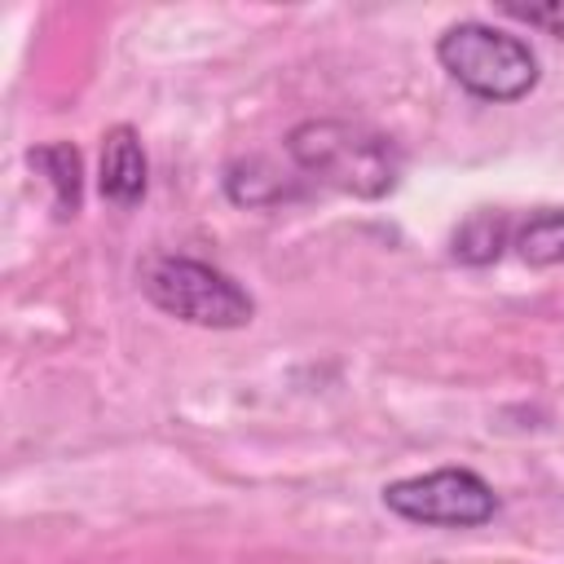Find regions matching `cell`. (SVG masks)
Segmentation results:
<instances>
[{
	"label": "cell",
	"instance_id": "obj_1",
	"mask_svg": "<svg viewBox=\"0 0 564 564\" xmlns=\"http://www.w3.org/2000/svg\"><path fill=\"white\" fill-rule=\"evenodd\" d=\"M291 163L352 198H383L397 189L405 154L388 132H375L352 119H304L286 132Z\"/></svg>",
	"mask_w": 564,
	"mask_h": 564
},
{
	"label": "cell",
	"instance_id": "obj_2",
	"mask_svg": "<svg viewBox=\"0 0 564 564\" xmlns=\"http://www.w3.org/2000/svg\"><path fill=\"white\" fill-rule=\"evenodd\" d=\"M441 70L480 101H520L538 88V53L489 22H454L436 40Z\"/></svg>",
	"mask_w": 564,
	"mask_h": 564
},
{
	"label": "cell",
	"instance_id": "obj_3",
	"mask_svg": "<svg viewBox=\"0 0 564 564\" xmlns=\"http://www.w3.org/2000/svg\"><path fill=\"white\" fill-rule=\"evenodd\" d=\"M141 291L167 317L212 330H238L256 317V300L229 273L194 256H154L141 269Z\"/></svg>",
	"mask_w": 564,
	"mask_h": 564
},
{
	"label": "cell",
	"instance_id": "obj_4",
	"mask_svg": "<svg viewBox=\"0 0 564 564\" xmlns=\"http://www.w3.org/2000/svg\"><path fill=\"white\" fill-rule=\"evenodd\" d=\"M383 507L427 529H476L498 516V494L471 467H436L427 476L383 485Z\"/></svg>",
	"mask_w": 564,
	"mask_h": 564
},
{
	"label": "cell",
	"instance_id": "obj_5",
	"mask_svg": "<svg viewBox=\"0 0 564 564\" xmlns=\"http://www.w3.org/2000/svg\"><path fill=\"white\" fill-rule=\"evenodd\" d=\"M145 181H150V167H145V150H141V137L132 123H115L106 137H101V198L115 203V207H137L145 198Z\"/></svg>",
	"mask_w": 564,
	"mask_h": 564
},
{
	"label": "cell",
	"instance_id": "obj_6",
	"mask_svg": "<svg viewBox=\"0 0 564 564\" xmlns=\"http://www.w3.org/2000/svg\"><path fill=\"white\" fill-rule=\"evenodd\" d=\"M26 163L48 181L57 220L79 216V203H84V163H79V150L70 141H44V145L26 150Z\"/></svg>",
	"mask_w": 564,
	"mask_h": 564
},
{
	"label": "cell",
	"instance_id": "obj_7",
	"mask_svg": "<svg viewBox=\"0 0 564 564\" xmlns=\"http://www.w3.org/2000/svg\"><path fill=\"white\" fill-rule=\"evenodd\" d=\"M225 194L238 207H273L282 198H291L295 189H291V181L269 159L251 154V159H238V163L225 167Z\"/></svg>",
	"mask_w": 564,
	"mask_h": 564
},
{
	"label": "cell",
	"instance_id": "obj_8",
	"mask_svg": "<svg viewBox=\"0 0 564 564\" xmlns=\"http://www.w3.org/2000/svg\"><path fill=\"white\" fill-rule=\"evenodd\" d=\"M507 238H511V220H507L502 212L480 207V212H471V216L454 229L449 256H454L458 264H494V260L502 256Z\"/></svg>",
	"mask_w": 564,
	"mask_h": 564
},
{
	"label": "cell",
	"instance_id": "obj_9",
	"mask_svg": "<svg viewBox=\"0 0 564 564\" xmlns=\"http://www.w3.org/2000/svg\"><path fill=\"white\" fill-rule=\"evenodd\" d=\"M516 251L524 264H560L564 260V207H551V212H538L529 216L520 229H516Z\"/></svg>",
	"mask_w": 564,
	"mask_h": 564
},
{
	"label": "cell",
	"instance_id": "obj_10",
	"mask_svg": "<svg viewBox=\"0 0 564 564\" xmlns=\"http://www.w3.org/2000/svg\"><path fill=\"white\" fill-rule=\"evenodd\" d=\"M498 13H507V18H516V22H524V26H538V31H546V35H555V40H564V0H546V4H498Z\"/></svg>",
	"mask_w": 564,
	"mask_h": 564
}]
</instances>
